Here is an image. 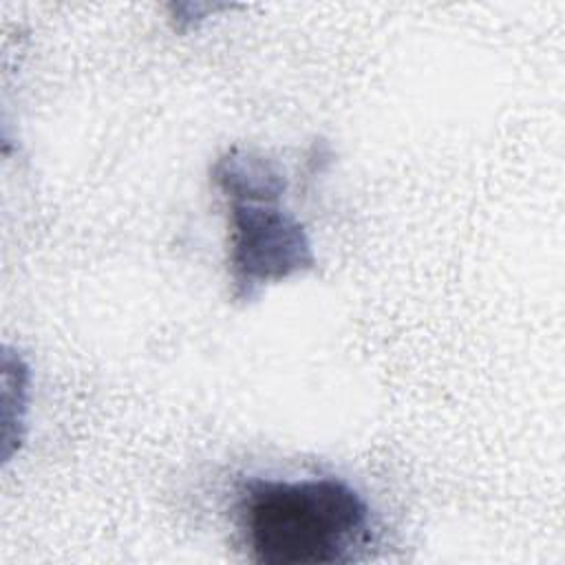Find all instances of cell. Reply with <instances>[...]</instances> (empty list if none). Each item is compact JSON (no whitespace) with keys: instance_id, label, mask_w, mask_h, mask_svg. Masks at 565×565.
Returning <instances> with one entry per match:
<instances>
[{"instance_id":"1","label":"cell","mask_w":565,"mask_h":565,"mask_svg":"<svg viewBox=\"0 0 565 565\" xmlns=\"http://www.w3.org/2000/svg\"><path fill=\"white\" fill-rule=\"evenodd\" d=\"M234 519L243 545L265 565H335L362 558L375 543L364 494L342 477H247Z\"/></svg>"},{"instance_id":"2","label":"cell","mask_w":565,"mask_h":565,"mask_svg":"<svg viewBox=\"0 0 565 565\" xmlns=\"http://www.w3.org/2000/svg\"><path fill=\"white\" fill-rule=\"evenodd\" d=\"M212 181L227 199V269L236 302L247 305L267 285L316 267L307 230L282 205L287 177L274 159L254 150L232 148L214 161Z\"/></svg>"}]
</instances>
